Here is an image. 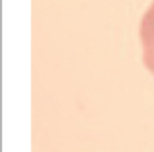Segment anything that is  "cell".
Masks as SVG:
<instances>
[{
    "label": "cell",
    "mask_w": 154,
    "mask_h": 152,
    "mask_svg": "<svg viewBox=\"0 0 154 152\" xmlns=\"http://www.w3.org/2000/svg\"><path fill=\"white\" fill-rule=\"evenodd\" d=\"M139 38L143 46L145 65L154 75V1L140 21Z\"/></svg>",
    "instance_id": "cell-1"
}]
</instances>
